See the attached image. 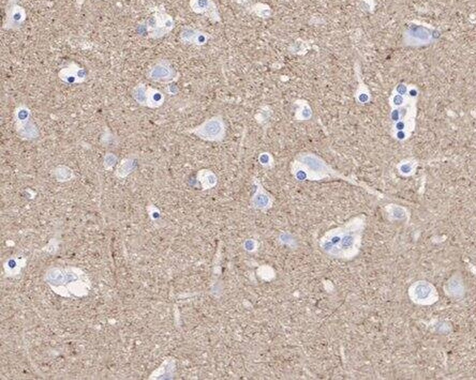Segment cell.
<instances>
[{"instance_id": "484cf974", "label": "cell", "mask_w": 476, "mask_h": 380, "mask_svg": "<svg viewBox=\"0 0 476 380\" xmlns=\"http://www.w3.org/2000/svg\"><path fill=\"white\" fill-rule=\"evenodd\" d=\"M388 212L395 220H402L405 216V210L401 207H398V206L393 205L391 208H388Z\"/></svg>"}, {"instance_id": "74e56055", "label": "cell", "mask_w": 476, "mask_h": 380, "mask_svg": "<svg viewBox=\"0 0 476 380\" xmlns=\"http://www.w3.org/2000/svg\"><path fill=\"white\" fill-rule=\"evenodd\" d=\"M237 2L240 3V4H246L249 2V0H237Z\"/></svg>"}, {"instance_id": "6da1fadb", "label": "cell", "mask_w": 476, "mask_h": 380, "mask_svg": "<svg viewBox=\"0 0 476 380\" xmlns=\"http://www.w3.org/2000/svg\"><path fill=\"white\" fill-rule=\"evenodd\" d=\"M44 280L55 294L62 297H85L90 289V280L77 267H54L48 269Z\"/></svg>"}, {"instance_id": "5bb4252c", "label": "cell", "mask_w": 476, "mask_h": 380, "mask_svg": "<svg viewBox=\"0 0 476 380\" xmlns=\"http://www.w3.org/2000/svg\"><path fill=\"white\" fill-rule=\"evenodd\" d=\"M444 289H445V294L448 297L454 298V299L462 298L464 296V292H466V287H464L463 280L459 274L453 275L452 278L447 281Z\"/></svg>"}, {"instance_id": "7402d4cb", "label": "cell", "mask_w": 476, "mask_h": 380, "mask_svg": "<svg viewBox=\"0 0 476 380\" xmlns=\"http://www.w3.org/2000/svg\"><path fill=\"white\" fill-rule=\"evenodd\" d=\"M21 267H23V266H21V259H16V258H10L3 265L4 271L8 276H13L15 274H19Z\"/></svg>"}, {"instance_id": "4fadbf2b", "label": "cell", "mask_w": 476, "mask_h": 380, "mask_svg": "<svg viewBox=\"0 0 476 380\" xmlns=\"http://www.w3.org/2000/svg\"><path fill=\"white\" fill-rule=\"evenodd\" d=\"M405 38L410 44H424L430 41L431 34L424 26L411 25L405 32Z\"/></svg>"}, {"instance_id": "7c38bea8", "label": "cell", "mask_w": 476, "mask_h": 380, "mask_svg": "<svg viewBox=\"0 0 476 380\" xmlns=\"http://www.w3.org/2000/svg\"><path fill=\"white\" fill-rule=\"evenodd\" d=\"M180 40L188 44L202 46L208 42L209 35L204 31L194 29L192 27L185 26L180 31Z\"/></svg>"}, {"instance_id": "e575fe53", "label": "cell", "mask_w": 476, "mask_h": 380, "mask_svg": "<svg viewBox=\"0 0 476 380\" xmlns=\"http://www.w3.org/2000/svg\"><path fill=\"white\" fill-rule=\"evenodd\" d=\"M395 137L399 140H404L408 137V133L405 131H397L396 134H395Z\"/></svg>"}, {"instance_id": "9c48e42d", "label": "cell", "mask_w": 476, "mask_h": 380, "mask_svg": "<svg viewBox=\"0 0 476 380\" xmlns=\"http://www.w3.org/2000/svg\"><path fill=\"white\" fill-rule=\"evenodd\" d=\"M147 78L155 83H172L177 79L178 73L167 60H159L147 72Z\"/></svg>"}, {"instance_id": "52a82bcc", "label": "cell", "mask_w": 476, "mask_h": 380, "mask_svg": "<svg viewBox=\"0 0 476 380\" xmlns=\"http://www.w3.org/2000/svg\"><path fill=\"white\" fill-rule=\"evenodd\" d=\"M409 296L414 303L420 305H431L439 300L436 287L426 281H418L412 284L409 289Z\"/></svg>"}, {"instance_id": "d590c367", "label": "cell", "mask_w": 476, "mask_h": 380, "mask_svg": "<svg viewBox=\"0 0 476 380\" xmlns=\"http://www.w3.org/2000/svg\"><path fill=\"white\" fill-rule=\"evenodd\" d=\"M245 247H246V249H248V251H253V249L256 248V242H254L253 240H248L245 243Z\"/></svg>"}, {"instance_id": "44dd1931", "label": "cell", "mask_w": 476, "mask_h": 380, "mask_svg": "<svg viewBox=\"0 0 476 380\" xmlns=\"http://www.w3.org/2000/svg\"><path fill=\"white\" fill-rule=\"evenodd\" d=\"M147 87L143 83H139L132 89L133 100L140 106L146 107V99H147Z\"/></svg>"}, {"instance_id": "d6986e66", "label": "cell", "mask_w": 476, "mask_h": 380, "mask_svg": "<svg viewBox=\"0 0 476 380\" xmlns=\"http://www.w3.org/2000/svg\"><path fill=\"white\" fill-rule=\"evenodd\" d=\"M198 180L201 183L203 190H208L214 188L217 184V177L213 171L208 170L199 171L198 173Z\"/></svg>"}, {"instance_id": "ffe728a7", "label": "cell", "mask_w": 476, "mask_h": 380, "mask_svg": "<svg viewBox=\"0 0 476 380\" xmlns=\"http://www.w3.org/2000/svg\"><path fill=\"white\" fill-rule=\"evenodd\" d=\"M52 176L56 179L58 182H67L72 180L74 177L73 171L71 168L64 165H58L52 170Z\"/></svg>"}, {"instance_id": "8d00e7d4", "label": "cell", "mask_w": 476, "mask_h": 380, "mask_svg": "<svg viewBox=\"0 0 476 380\" xmlns=\"http://www.w3.org/2000/svg\"><path fill=\"white\" fill-rule=\"evenodd\" d=\"M408 95H409L410 97H416V96H417V95H418V90L416 89V88H411L408 91Z\"/></svg>"}, {"instance_id": "cb8c5ba5", "label": "cell", "mask_w": 476, "mask_h": 380, "mask_svg": "<svg viewBox=\"0 0 476 380\" xmlns=\"http://www.w3.org/2000/svg\"><path fill=\"white\" fill-rule=\"evenodd\" d=\"M116 163H117V156L114 153L109 152V153L105 154L103 159V167L105 171H111L112 168L116 165Z\"/></svg>"}, {"instance_id": "ac0fdd59", "label": "cell", "mask_w": 476, "mask_h": 380, "mask_svg": "<svg viewBox=\"0 0 476 380\" xmlns=\"http://www.w3.org/2000/svg\"><path fill=\"white\" fill-rule=\"evenodd\" d=\"M175 364L174 361L171 359H166L162 365L156 370L151 375L149 376L150 379H158V378H171L173 375V370H174Z\"/></svg>"}, {"instance_id": "e0dca14e", "label": "cell", "mask_w": 476, "mask_h": 380, "mask_svg": "<svg viewBox=\"0 0 476 380\" xmlns=\"http://www.w3.org/2000/svg\"><path fill=\"white\" fill-rule=\"evenodd\" d=\"M134 170V159L132 156L122 159L118 163L115 171V176L119 179H123L128 177L130 173Z\"/></svg>"}, {"instance_id": "30bf717a", "label": "cell", "mask_w": 476, "mask_h": 380, "mask_svg": "<svg viewBox=\"0 0 476 380\" xmlns=\"http://www.w3.org/2000/svg\"><path fill=\"white\" fill-rule=\"evenodd\" d=\"M58 77L61 81H63V83L69 85H75V84H82L84 81L87 80L88 74L87 71H86L83 67H80L78 63L71 61L58 72Z\"/></svg>"}, {"instance_id": "2e32d148", "label": "cell", "mask_w": 476, "mask_h": 380, "mask_svg": "<svg viewBox=\"0 0 476 380\" xmlns=\"http://www.w3.org/2000/svg\"><path fill=\"white\" fill-rule=\"evenodd\" d=\"M272 202H273L272 197H270L267 193H265L264 190L259 187L258 184V189L257 190V193L251 200L253 207L258 209H263V210L267 209L270 207Z\"/></svg>"}, {"instance_id": "603a6c76", "label": "cell", "mask_w": 476, "mask_h": 380, "mask_svg": "<svg viewBox=\"0 0 476 380\" xmlns=\"http://www.w3.org/2000/svg\"><path fill=\"white\" fill-rule=\"evenodd\" d=\"M252 12L254 14H257L258 16H259V18L266 19L270 14H272V10H270L268 5H266V4L258 3V4L253 5Z\"/></svg>"}, {"instance_id": "d6a6232c", "label": "cell", "mask_w": 476, "mask_h": 380, "mask_svg": "<svg viewBox=\"0 0 476 380\" xmlns=\"http://www.w3.org/2000/svg\"><path fill=\"white\" fill-rule=\"evenodd\" d=\"M408 91H409L408 86L404 85V84H399L396 87V94H398V95H405L408 94Z\"/></svg>"}, {"instance_id": "7a4b0ae2", "label": "cell", "mask_w": 476, "mask_h": 380, "mask_svg": "<svg viewBox=\"0 0 476 380\" xmlns=\"http://www.w3.org/2000/svg\"><path fill=\"white\" fill-rule=\"evenodd\" d=\"M362 223H349L345 227L329 231L322 240L326 253L337 257H353L360 247Z\"/></svg>"}, {"instance_id": "5b68a950", "label": "cell", "mask_w": 476, "mask_h": 380, "mask_svg": "<svg viewBox=\"0 0 476 380\" xmlns=\"http://www.w3.org/2000/svg\"><path fill=\"white\" fill-rule=\"evenodd\" d=\"M189 132L196 134L198 137L208 142H220L224 138L225 126L221 116H215L203 122L201 126L190 130Z\"/></svg>"}, {"instance_id": "836d02e7", "label": "cell", "mask_w": 476, "mask_h": 380, "mask_svg": "<svg viewBox=\"0 0 476 380\" xmlns=\"http://www.w3.org/2000/svg\"><path fill=\"white\" fill-rule=\"evenodd\" d=\"M395 129H396V131H405V129H407V122L404 120H399L397 122H395Z\"/></svg>"}, {"instance_id": "4316f807", "label": "cell", "mask_w": 476, "mask_h": 380, "mask_svg": "<svg viewBox=\"0 0 476 380\" xmlns=\"http://www.w3.org/2000/svg\"><path fill=\"white\" fill-rule=\"evenodd\" d=\"M312 115V112H311V108L308 106L307 104H301V107H300V110L297 111V118L298 119H301V120H308Z\"/></svg>"}, {"instance_id": "1f68e13d", "label": "cell", "mask_w": 476, "mask_h": 380, "mask_svg": "<svg viewBox=\"0 0 476 380\" xmlns=\"http://www.w3.org/2000/svg\"><path fill=\"white\" fill-rule=\"evenodd\" d=\"M369 99H370V95L367 91L366 92L365 91L359 92V94L357 95V100H358L359 103H362V104H364V103H367L368 101H369Z\"/></svg>"}, {"instance_id": "8992f818", "label": "cell", "mask_w": 476, "mask_h": 380, "mask_svg": "<svg viewBox=\"0 0 476 380\" xmlns=\"http://www.w3.org/2000/svg\"><path fill=\"white\" fill-rule=\"evenodd\" d=\"M298 159L300 161L299 164L306 171L309 180H318V179L326 177L328 173L336 175V172L332 168H329L325 162L322 161L320 157L316 156L315 154H301Z\"/></svg>"}, {"instance_id": "3957f363", "label": "cell", "mask_w": 476, "mask_h": 380, "mask_svg": "<svg viewBox=\"0 0 476 380\" xmlns=\"http://www.w3.org/2000/svg\"><path fill=\"white\" fill-rule=\"evenodd\" d=\"M175 20L165 12L164 5L154 9V13L147 19L138 25V34L147 39H161L174 29Z\"/></svg>"}, {"instance_id": "83f0119b", "label": "cell", "mask_w": 476, "mask_h": 380, "mask_svg": "<svg viewBox=\"0 0 476 380\" xmlns=\"http://www.w3.org/2000/svg\"><path fill=\"white\" fill-rule=\"evenodd\" d=\"M404 102H405V99H404V95H394L393 97H392V104L394 106H396V107H400V106H402L404 104Z\"/></svg>"}, {"instance_id": "f1b7e54d", "label": "cell", "mask_w": 476, "mask_h": 380, "mask_svg": "<svg viewBox=\"0 0 476 380\" xmlns=\"http://www.w3.org/2000/svg\"><path fill=\"white\" fill-rule=\"evenodd\" d=\"M165 91L167 95H176L178 92H179V88H178V86L176 84H174V81H172V83H169L165 87Z\"/></svg>"}, {"instance_id": "f546056e", "label": "cell", "mask_w": 476, "mask_h": 380, "mask_svg": "<svg viewBox=\"0 0 476 380\" xmlns=\"http://www.w3.org/2000/svg\"><path fill=\"white\" fill-rule=\"evenodd\" d=\"M401 111H400V108H395V110L392 111L391 113V119H392V121L393 122H397L399 120H401Z\"/></svg>"}, {"instance_id": "8fae6325", "label": "cell", "mask_w": 476, "mask_h": 380, "mask_svg": "<svg viewBox=\"0 0 476 380\" xmlns=\"http://www.w3.org/2000/svg\"><path fill=\"white\" fill-rule=\"evenodd\" d=\"M189 5L194 13L206 15L213 21L221 20L217 5L213 0H190Z\"/></svg>"}, {"instance_id": "4dcf8cb0", "label": "cell", "mask_w": 476, "mask_h": 380, "mask_svg": "<svg viewBox=\"0 0 476 380\" xmlns=\"http://www.w3.org/2000/svg\"><path fill=\"white\" fill-rule=\"evenodd\" d=\"M258 160L262 165H269L272 163V157H270L269 153H262L259 155Z\"/></svg>"}, {"instance_id": "d4e9b609", "label": "cell", "mask_w": 476, "mask_h": 380, "mask_svg": "<svg viewBox=\"0 0 476 380\" xmlns=\"http://www.w3.org/2000/svg\"><path fill=\"white\" fill-rule=\"evenodd\" d=\"M415 168V164L413 162H402L401 164L398 166V170L400 173H402L404 176L412 175Z\"/></svg>"}, {"instance_id": "277c9868", "label": "cell", "mask_w": 476, "mask_h": 380, "mask_svg": "<svg viewBox=\"0 0 476 380\" xmlns=\"http://www.w3.org/2000/svg\"><path fill=\"white\" fill-rule=\"evenodd\" d=\"M14 129L19 136L24 140H34L39 137V129L32 119L30 108L26 104H20L14 110Z\"/></svg>"}, {"instance_id": "9a60e30c", "label": "cell", "mask_w": 476, "mask_h": 380, "mask_svg": "<svg viewBox=\"0 0 476 380\" xmlns=\"http://www.w3.org/2000/svg\"><path fill=\"white\" fill-rule=\"evenodd\" d=\"M165 95L159 89L147 87V99H146V107L159 108L164 104Z\"/></svg>"}, {"instance_id": "ba28073f", "label": "cell", "mask_w": 476, "mask_h": 380, "mask_svg": "<svg viewBox=\"0 0 476 380\" xmlns=\"http://www.w3.org/2000/svg\"><path fill=\"white\" fill-rule=\"evenodd\" d=\"M19 0H8L5 7V20L3 21L2 29L4 30H20L25 23L27 13L26 10L18 3Z\"/></svg>"}]
</instances>
